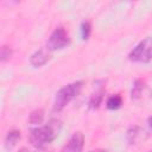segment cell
<instances>
[{"instance_id": "1", "label": "cell", "mask_w": 152, "mask_h": 152, "mask_svg": "<svg viewBox=\"0 0 152 152\" xmlns=\"http://www.w3.org/2000/svg\"><path fill=\"white\" fill-rule=\"evenodd\" d=\"M61 129V122L58 120H50L46 125L34 127L28 133V140L37 150H42L46 145L51 144L58 135Z\"/></svg>"}, {"instance_id": "2", "label": "cell", "mask_w": 152, "mask_h": 152, "mask_svg": "<svg viewBox=\"0 0 152 152\" xmlns=\"http://www.w3.org/2000/svg\"><path fill=\"white\" fill-rule=\"evenodd\" d=\"M82 87H83V81H76L61 88L56 93L53 101V109L57 112L62 110L70 101H72L80 94Z\"/></svg>"}, {"instance_id": "3", "label": "cell", "mask_w": 152, "mask_h": 152, "mask_svg": "<svg viewBox=\"0 0 152 152\" xmlns=\"http://www.w3.org/2000/svg\"><path fill=\"white\" fill-rule=\"evenodd\" d=\"M128 58L134 63H148L152 59V37L139 42L129 52Z\"/></svg>"}, {"instance_id": "4", "label": "cell", "mask_w": 152, "mask_h": 152, "mask_svg": "<svg viewBox=\"0 0 152 152\" xmlns=\"http://www.w3.org/2000/svg\"><path fill=\"white\" fill-rule=\"evenodd\" d=\"M69 43H70V38H69L68 31L63 26H57L50 34V37L46 42V48L50 51L62 50V49L66 48L69 45Z\"/></svg>"}, {"instance_id": "5", "label": "cell", "mask_w": 152, "mask_h": 152, "mask_svg": "<svg viewBox=\"0 0 152 152\" xmlns=\"http://www.w3.org/2000/svg\"><path fill=\"white\" fill-rule=\"evenodd\" d=\"M152 95L151 89L142 80H135L131 90V97L135 102H144Z\"/></svg>"}, {"instance_id": "6", "label": "cell", "mask_w": 152, "mask_h": 152, "mask_svg": "<svg viewBox=\"0 0 152 152\" xmlns=\"http://www.w3.org/2000/svg\"><path fill=\"white\" fill-rule=\"evenodd\" d=\"M84 145V135L82 132H75L64 144L61 152H82Z\"/></svg>"}, {"instance_id": "7", "label": "cell", "mask_w": 152, "mask_h": 152, "mask_svg": "<svg viewBox=\"0 0 152 152\" xmlns=\"http://www.w3.org/2000/svg\"><path fill=\"white\" fill-rule=\"evenodd\" d=\"M147 138H148L147 132L139 126L129 127L126 133V139H127L128 144H131V145H139L141 142H145L147 140Z\"/></svg>"}, {"instance_id": "8", "label": "cell", "mask_w": 152, "mask_h": 152, "mask_svg": "<svg viewBox=\"0 0 152 152\" xmlns=\"http://www.w3.org/2000/svg\"><path fill=\"white\" fill-rule=\"evenodd\" d=\"M50 56H51V51L46 46L45 48H40V49H38L37 51H34L31 55L30 63L34 68H40L50 59Z\"/></svg>"}, {"instance_id": "9", "label": "cell", "mask_w": 152, "mask_h": 152, "mask_svg": "<svg viewBox=\"0 0 152 152\" xmlns=\"http://www.w3.org/2000/svg\"><path fill=\"white\" fill-rule=\"evenodd\" d=\"M20 137H21L20 131H18V129H11V131H8L7 134H6V137H5V142H4L5 148L8 150V151L12 150L17 145V142L19 141Z\"/></svg>"}, {"instance_id": "10", "label": "cell", "mask_w": 152, "mask_h": 152, "mask_svg": "<svg viewBox=\"0 0 152 152\" xmlns=\"http://www.w3.org/2000/svg\"><path fill=\"white\" fill-rule=\"evenodd\" d=\"M102 99H103V89H97L95 90L90 99H89V102H88V106L90 109H97L102 102Z\"/></svg>"}, {"instance_id": "11", "label": "cell", "mask_w": 152, "mask_h": 152, "mask_svg": "<svg viewBox=\"0 0 152 152\" xmlns=\"http://www.w3.org/2000/svg\"><path fill=\"white\" fill-rule=\"evenodd\" d=\"M122 104V97L119 95V94H115V95H112L108 97L107 102H106V107L110 110H115V109H119Z\"/></svg>"}, {"instance_id": "12", "label": "cell", "mask_w": 152, "mask_h": 152, "mask_svg": "<svg viewBox=\"0 0 152 152\" xmlns=\"http://www.w3.org/2000/svg\"><path fill=\"white\" fill-rule=\"evenodd\" d=\"M44 119V112L43 109H36L33 110L31 114H30V122L32 125H37V124H40Z\"/></svg>"}, {"instance_id": "13", "label": "cell", "mask_w": 152, "mask_h": 152, "mask_svg": "<svg viewBox=\"0 0 152 152\" xmlns=\"http://www.w3.org/2000/svg\"><path fill=\"white\" fill-rule=\"evenodd\" d=\"M90 31H91V26L89 21H83L81 24V37L83 40H87L90 36Z\"/></svg>"}, {"instance_id": "14", "label": "cell", "mask_w": 152, "mask_h": 152, "mask_svg": "<svg viewBox=\"0 0 152 152\" xmlns=\"http://www.w3.org/2000/svg\"><path fill=\"white\" fill-rule=\"evenodd\" d=\"M0 56H1V62H5V61L10 59L11 56H12V49H11L10 46H7V45H4V46L1 48V53H0Z\"/></svg>"}, {"instance_id": "15", "label": "cell", "mask_w": 152, "mask_h": 152, "mask_svg": "<svg viewBox=\"0 0 152 152\" xmlns=\"http://www.w3.org/2000/svg\"><path fill=\"white\" fill-rule=\"evenodd\" d=\"M19 152H31V151H28V150H26V148H21ZM33 152H44V151H40V150H37V151H33Z\"/></svg>"}, {"instance_id": "16", "label": "cell", "mask_w": 152, "mask_h": 152, "mask_svg": "<svg viewBox=\"0 0 152 152\" xmlns=\"http://www.w3.org/2000/svg\"><path fill=\"white\" fill-rule=\"evenodd\" d=\"M148 126H150V128H151V131H152V116L148 119Z\"/></svg>"}, {"instance_id": "17", "label": "cell", "mask_w": 152, "mask_h": 152, "mask_svg": "<svg viewBox=\"0 0 152 152\" xmlns=\"http://www.w3.org/2000/svg\"><path fill=\"white\" fill-rule=\"evenodd\" d=\"M89 152H107V151H104V150H91Z\"/></svg>"}, {"instance_id": "18", "label": "cell", "mask_w": 152, "mask_h": 152, "mask_svg": "<svg viewBox=\"0 0 152 152\" xmlns=\"http://www.w3.org/2000/svg\"><path fill=\"white\" fill-rule=\"evenodd\" d=\"M151 152H152V151H151Z\"/></svg>"}]
</instances>
